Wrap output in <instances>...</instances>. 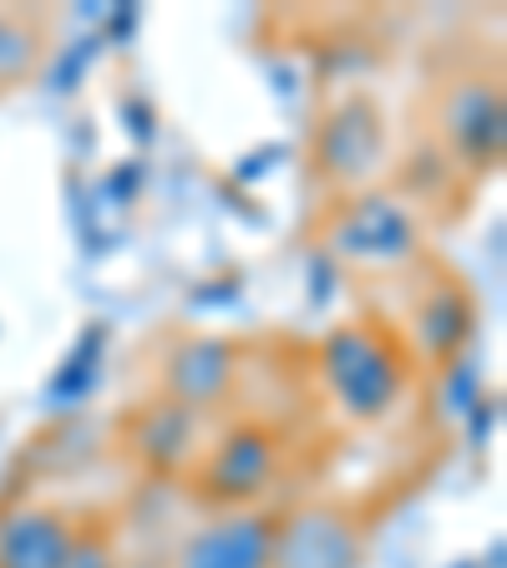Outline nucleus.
I'll use <instances>...</instances> for the list:
<instances>
[{"label": "nucleus", "instance_id": "f03ea898", "mask_svg": "<svg viewBox=\"0 0 507 568\" xmlns=\"http://www.w3.org/2000/svg\"><path fill=\"white\" fill-rule=\"evenodd\" d=\"M432 128H437V148L457 173L487 178L503 163L507 142V102H503V71H487L483 61L467 71H452L437 87V106H432Z\"/></svg>", "mask_w": 507, "mask_h": 568}, {"label": "nucleus", "instance_id": "9b49d317", "mask_svg": "<svg viewBox=\"0 0 507 568\" xmlns=\"http://www.w3.org/2000/svg\"><path fill=\"white\" fill-rule=\"evenodd\" d=\"M47 57V21L36 11L0 6V97L26 87Z\"/></svg>", "mask_w": 507, "mask_h": 568}, {"label": "nucleus", "instance_id": "20e7f679", "mask_svg": "<svg viewBox=\"0 0 507 568\" xmlns=\"http://www.w3.org/2000/svg\"><path fill=\"white\" fill-rule=\"evenodd\" d=\"M284 467V442L270 422H239L229 432L199 447L189 467V487L199 503H209L213 513L254 508L264 493L274 487Z\"/></svg>", "mask_w": 507, "mask_h": 568}, {"label": "nucleus", "instance_id": "9d476101", "mask_svg": "<svg viewBox=\"0 0 507 568\" xmlns=\"http://www.w3.org/2000/svg\"><path fill=\"white\" fill-rule=\"evenodd\" d=\"M234 381H239V351L229 341H183L168 355L158 390H163V402H178L203 416L234 390Z\"/></svg>", "mask_w": 507, "mask_h": 568}, {"label": "nucleus", "instance_id": "0eeeda50", "mask_svg": "<svg viewBox=\"0 0 507 568\" xmlns=\"http://www.w3.org/2000/svg\"><path fill=\"white\" fill-rule=\"evenodd\" d=\"M396 331L406 335L416 366H452L457 351L477 331L473 290L447 264H426L422 284H416V295H412V310H406V320H396Z\"/></svg>", "mask_w": 507, "mask_h": 568}, {"label": "nucleus", "instance_id": "1a4fd4ad", "mask_svg": "<svg viewBox=\"0 0 507 568\" xmlns=\"http://www.w3.org/2000/svg\"><path fill=\"white\" fill-rule=\"evenodd\" d=\"M82 523L57 503H16L0 513V568H67Z\"/></svg>", "mask_w": 507, "mask_h": 568}, {"label": "nucleus", "instance_id": "39448f33", "mask_svg": "<svg viewBox=\"0 0 507 568\" xmlns=\"http://www.w3.org/2000/svg\"><path fill=\"white\" fill-rule=\"evenodd\" d=\"M325 248L341 264H355V270L371 274L406 270V264L422 260V224H416L412 203L371 189L325 209Z\"/></svg>", "mask_w": 507, "mask_h": 568}, {"label": "nucleus", "instance_id": "7ed1b4c3", "mask_svg": "<svg viewBox=\"0 0 507 568\" xmlns=\"http://www.w3.org/2000/svg\"><path fill=\"white\" fill-rule=\"evenodd\" d=\"M386 158H391V128L376 97L351 92L335 106H325V118L315 128V158H310L325 199L341 203L355 199V193H371Z\"/></svg>", "mask_w": 507, "mask_h": 568}, {"label": "nucleus", "instance_id": "6e6552de", "mask_svg": "<svg viewBox=\"0 0 507 568\" xmlns=\"http://www.w3.org/2000/svg\"><path fill=\"white\" fill-rule=\"evenodd\" d=\"M274 523L280 513L270 508L213 513L173 548V568H270Z\"/></svg>", "mask_w": 507, "mask_h": 568}, {"label": "nucleus", "instance_id": "423d86ee", "mask_svg": "<svg viewBox=\"0 0 507 568\" xmlns=\"http://www.w3.org/2000/svg\"><path fill=\"white\" fill-rule=\"evenodd\" d=\"M371 548V523L355 503L305 497L274 523L270 568H361Z\"/></svg>", "mask_w": 507, "mask_h": 568}, {"label": "nucleus", "instance_id": "f257e3e1", "mask_svg": "<svg viewBox=\"0 0 507 568\" xmlns=\"http://www.w3.org/2000/svg\"><path fill=\"white\" fill-rule=\"evenodd\" d=\"M320 381H325V396L341 406V416L376 426L402 412V402L412 396L416 355L396 331V320L361 310L331 325V335L320 341Z\"/></svg>", "mask_w": 507, "mask_h": 568}]
</instances>
